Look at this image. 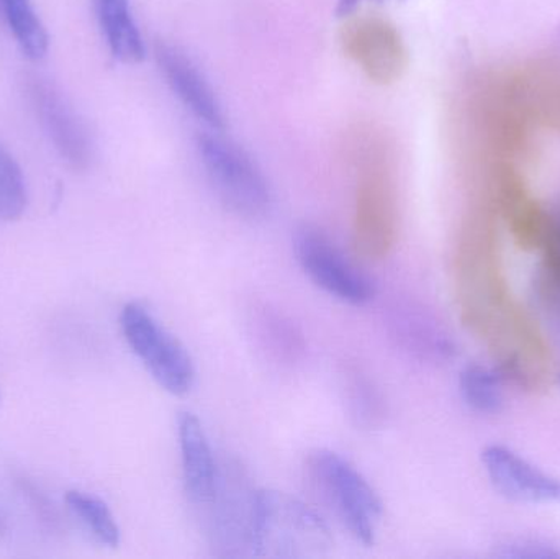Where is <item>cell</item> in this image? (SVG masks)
<instances>
[{
    "mask_svg": "<svg viewBox=\"0 0 560 559\" xmlns=\"http://www.w3.org/2000/svg\"><path fill=\"white\" fill-rule=\"evenodd\" d=\"M0 12L26 58L38 61L48 53V32L30 0H0Z\"/></svg>",
    "mask_w": 560,
    "mask_h": 559,
    "instance_id": "14",
    "label": "cell"
},
{
    "mask_svg": "<svg viewBox=\"0 0 560 559\" xmlns=\"http://www.w3.org/2000/svg\"><path fill=\"white\" fill-rule=\"evenodd\" d=\"M5 534V522H3L2 515H0V537Z\"/></svg>",
    "mask_w": 560,
    "mask_h": 559,
    "instance_id": "20",
    "label": "cell"
},
{
    "mask_svg": "<svg viewBox=\"0 0 560 559\" xmlns=\"http://www.w3.org/2000/svg\"><path fill=\"white\" fill-rule=\"evenodd\" d=\"M538 249L541 259L533 284L536 301L549 317L560 322V199L548 206Z\"/></svg>",
    "mask_w": 560,
    "mask_h": 559,
    "instance_id": "12",
    "label": "cell"
},
{
    "mask_svg": "<svg viewBox=\"0 0 560 559\" xmlns=\"http://www.w3.org/2000/svg\"><path fill=\"white\" fill-rule=\"evenodd\" d=\"M0 400H2V396H0Z\"/></svg>",
    "mask_w": 560,
    "mask_h": 559,
    "instance_id": "21",
    "label": "cell"
},
{
    "mask_svg": "<svg viewBox=\"0 0 560 559\" xmlns=\"http://www.w3.org/2000/svg\"><path fill=\"white\" fill-rule=\"evenodd\" d=\"M293 252L302 271L326 294L358 307L374 301V279L318 226H300L293 236Z\"/></svg>",
    "mask_w": 560,
    "mask_h": 559,
    "instance_id": "5",
    "label": "cell"
},
{
    "mask_svg": "<svg viewBox=\"0 0 560 559\" xmlns=\"http://www.w3.org/2000/svg\"><path fill=\"white\" fill-rule=\"evenodd\" d=\"M392 3V2H404V0H338V5H336V13L338 16H348L354 12L358 7H361L362 3Z\"/></svg>",
    "mask_w": 560,
    "mask_h": 559,
    "instance_id": "19",
    "label": "cell"
},
{
    "mask_svg": "<svg viewBox=\"0 0 560 559\" xmlns=\"http://www.w3.org/2000/svg\"><path fill=\"white\" fill-rule=\"evenodd\" d=\"M184 491L199 509L209 511L219 496L222 473L217 465L209 435L196 414H179L177 419Z\"/></svg>",
    "mask_w": 560,
    "mask_h": 559,
    "instance_id": "10",
    "label": "cell"
},
{
    "mask_svg": "<svg viewBox=\"0 0 560 559\" xmlns=\"http://www.w3.org/2000/svg\"><path fill=\"white\" fill-rule=\"evenodd\" d=\"M28 206V190L22 167L0 143V222H13Z\"/></svg>",
    "mask_w": 560,
    "mask_h": 559,
    "instance_id": "16",
    "label": "cell"
},
{
    "mask_svg": "<svg viewBox=\"0 0 560 559\" xmlns=\"http://www.w3.org/2000/svg\"><path fill=\"white\" fill-rule=\"evenodd\" d=\"M23 88L32 110L62 160L72 170H88L94 160V141L88 125L79 117L68 98L42 75H26Z\"/></svg>",
    "mask_w": 560,
    "mask_h": 559,
    "instance_id": "6",
    "label": "cell"
},
{
    "mask_svg": "<svg viewBox=\"0 0 560 559\" xmlns=\"http://www.w3.org/2000/svg\"><path fill=\"white\" fill-rule=\"evenodd\" d=\"M497 557L512 559H552L560 558V551L551 545L538 540H518L503 545Z\"/></svg>",
    "mask_w": 560,
    "mask_h": 559,
    "instance_id": "18",
    "label": "cell"
},
{
    "mask_svg": "<svg viewBox=\"0 0 560 559\" xmlns=\"http://www.w3.org/2000/svg\"><path fill=\"white\" fill-rule=\"evenodd\" d=\"M459 391L464 403L479 414H499L505 404L502 374L483 364H469L460 371Z\"/></svg>",
    "mask_w": 560,
    "mask_h": 559,
    "instance_id": "15",
    "label": "cell"
},
{
    "mask_svg": "<svg viewBox=\"0 0 560 559\" xmlns=\"http://www.w3.org/2000/svg\"><path fill=\"white\" fill-rule=\"evenodd\" d=\"M200 166L220 202L246 220L268 216L272 193L256 161L220 131H203L196 140Z\"/></svg>",
    "mask_w": 560,
    "mask_h": 559,
    "instance_id": "3",
    "label": "cell"
},
{
    "mask_svg": "<svg viewBox=\"0 0 560 559\" xmlns=\"http://www.w3.org/2000/svg\"><path fill=\"white\" fill-rule=\"evenodd\" d=\"M65 501L72 517L95 544L105 548H117L120 545V527L110 508L102 499L88 492L69 491L66 492Z\"/></svg>",
    "mask_w": 560,
    "mask_h": 559,
    "instance_id": "13",
    "label": "cell"
},
{
    "mask_svg": "<svg viewBox=\"0 0 560 559\" xmlns=\"http://www.w3.org/2000/svg\"><path fill=\"white\" fill-rule=\"evenodd\" d=\"M482 463L493 488L522 504H560V479L502 445L487 446Z\"/></svg>",
    "mask_w": 560,
    "mask_h": 559,
    "instance_id": "8",
    "label": "cell"
},
{
    "mask_svg": "<svg viewBox=\"0 0 560 559\" xmlns=\"http://www.w3.org/2000/svg\"><path fill=\"white\" fill-rule=\"evenodd\" d=\"M306 469L316 494L345 531L365 547L374 545L384 505L364 475L331 450L312 453Z\"/></svg>",
    "mask_w": 560,
    "mask_h": 559,
    "instance_id": "2",
    "label": "cell"
},
{
    "mask_svg": "<svg viewBox=\"0 0 560 559\" xmlns=\"http://www.w3.org/2000/svg\"><path fill=\"white\" fill-rule=\"evenodd\" d=\"M502 71L516 104L533 127L560 135V59L538 56Z\"/></svg>",
    "mask_w": 560,
    "mask_h": 559,
    "instance_id": "7",
    "label": "cell"
},
{
    "mask_svg": "<svg viewBox=\"0 0 560 559\" xmlns=\"http://www.w3.org/2000/svg\"><path fill=\"white\" fill-rule=\"evenodd\" d=\"M16 489H19L20 496L25 499L26 504L30 505V511L35 515L36 521L39 522L42 528H45L49 535H59L62 532L61 515H59L56 505L49 501L48 496L42 491L39 486L33 482L28 476H16L15 478Z\"/></svg>",
    "mask_w": 560,
    "mask_h": 559,
    "instance_id": "17",
    "label": "cell"
},
{
    "mask_svg": "<svg viewBox=\"0 0 560 559\" xmlns=\"http://www.w3.org/2000/svg\"><path fill=\"white\" fill-rule=\"evenodd\" d=\"M332 545L328 524L305 502L272 489L253 494L248 548L256 557L318 558Z\"/></svg>",
    "mask_w": 560,
    "mask_h": 559,
    "instance_id": "1",
    "label": "cell"
},
{
    "mask_svg": "<svg viewBox=\"0 0 560 559\" xmlns=\"http://www.w3.org/2000/svg\"><path fill=\"white\" fill-rule=\"evenodd\" d=\"M120 327L128 347L161 389L173 396H186L192 391L197 370L189 350L150 308L140 302L125 305Z\"/></svg>",
    "mask_w": 560,
    "mask_h": 559,
    "instance_id": "4",
    "label": "cell"
},
{
    "mask_svg": "<svg viewBox=\"0 0 560 559\" xmlns=\"http://www.w3.org/2000/svg\"><path fill=\"white\" fill-rule=\"evenodd\" d=\"M154 58L166 84L184 107L196 115L210 130L222 131L226 125L222 104L199 66L179 46L160 42L154 46Z\"/></svg>",
    "mask_w": 560,
    "mask_h": 559,
    "instance_id": "9",
    "label": "cell"
},
{
    "mask_svg": "<svg viewBox=\"0 0 560 559\" xmlns=\"http://www.w3.org/2000/svg\"><path fill=\"white\" fill-rule=\"evenodd\" d=\"M94 12L112 56L127 65L143 61L147 46L135 22L130 0H94Z\"/></svg>",
    "mask_w": 560,
    "mask_h": 559,
    "instance_id": "11",
    "label": "cell"
}]
</instances>
